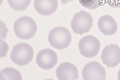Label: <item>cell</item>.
Wrapping results in <instances>:
<instances>
[{"label":"cell","instance_id":"cell-17","mask_svg":"<svg viewBox=\"0 0 120 80\" xmlns=\"http://www.w3.org/2000/svg\"><path fill=\"white\" fill-rule=\"evenodd\" d=\"M118 80H120V68L117 74Z\"/></svg>","mask_w":120,"mask_h":80},{"label":"cell","instance_id":"cell-3","mask_svg":"<svg viewBox=\"0 0 120 80\" xmlns=\"http://www.w3.org/2000/svg\"><path fill=\"white\" fill-rule=\"evenodd\" d=\"M34 55L32 47L27 43L21 42L13 47L10 57L14 63L22 66L26 65L32 61Z\"/></svg>","mask_w":120,"mask_h":80},{"label":"cell","instance_id":"cell-14","mask_svg":"<svg viewBox=\"0 0 120 80\" xmlns=\"http://www.w3.org/2000/svg\"><path fill=\"white\" fill-rule=\"evenodd\" d=\"M82 6L86 8L95 10L104 5L105 0H79Z\"/></svg>","mask_w":120,"mask_h":80},{"label":"cell","instance_id":"cell-4","mask_svg":"<svg viewBox=\"0 0 120 80\" xmlns=\"http://www.w3.org/2000/svg\"><path fill=\"white\" fill-rule=\"evenodd\" d=\"M93 22L90 13L81 10L74 14L70 25L75 34L82 35L90 31L93 26Z\"/></svg>","mask_w":120,"mask_h":80},{"label":"cell","instance_id":"cell-18","mask_svg":"<svg viewBox=\"0 0 120 80\" xmlns=\"http://www.w3.org/2000/svg\"></svg>","mask_w":120,"mask_h":80},{"label":"cell","instance_id":"cell-11","mask_svg":"<svg viewBox=\"0 0 120 80\" xmlns=\"http://www.w3.org/2000/svg\"><path fill=\"white\" fill-rule=\"evenodd\" d=\"M57 0H34V7L39 14L48 16L53 14L58 7Z\"/></svg>","mask_w":120,"mask_h":80},{"label":"cell","instance_id":"cell-15","mask_svg":"<svg viewBox=\"0 0 120 80\" xmlns=\"http://www.w3.org/2000/svg\"><path fill=\"white\" fill-rule=\"evenodd\" d=\"M106 2L112 8H120V0H106Z\"/></svg>","mask_w":120,"mask_h":80},{"label":"cell","instance_id":"cell-9","mask_svg":"<svg viewBox=\"0 0 120 80\" xmlns=\"http://www.w3.org/2000/svg\"><path fill=\"white\" fill-rule=\"evenodd\" d=\"M56 74L58 80H77L78 70L73 64L66 61L61 63L56 69Z\"/></svg>","mask_w":120,"mask_h":80},{"label":"cell","instance_id":"cell-12","mask_svg":"<svg viewBox=\"0 0 120 80\" xmlns=\"http://www.w3.org/2000/svg\"><path fill=\"white\" fill-rule=\"evenodd\" d=\"M0 72L5 80H22L20 72L15 68L7 67L1 70Z\"/></svg>","mask_w":120,"mask_h":80},{"label":"cell","instance_id":"cell-6","mask_svg":"<svg viewBox=\"0 0 120 80\" xmlns=\"http://www.w3.org/2000/svg\"><path fill=\"white\" fill-rule=\"evenodd\" d=\"M82 76L84 80H105V69L97 61H92L85 65L82 71Z\"/></svg>","mask_w":120,"mask_h":80},{"label":"cell","instance_id":"cell-8","mask_svg":"<svg viewBox=\"0 0 120 80\" xmlns=\"http://www.w3.org/2000/svg\"><path fill=\"white\" fill-rule=\"evenodd\" d=\"M58 60L56 53L50 49H44L40 51L36 57V63L38 66L45 70L53 69Z\"/></svg>","mask_w":120,"mask_h":80},{"label":"cell","instance_id":"cell-16","mask_svg":"<svg viewBox=\"0 0 120 80\" xmlns=\"http://www.w3.org/2000/svg\"><path fill=\"white\" fill-rule=\"evenodd\" d=\"M74 0H60L61 3L64 5L67 4L69 1H73Z\"/></svg>","mask_w":120,"mask_h":80},{"label":"cell","instance_id":"cell-1","mask_svg":"<svg viewBox=\"0 0 120 80\" xmlns=\"http://www.w3.org/2000/svg\"><path fill=\"white\" fill-rule=\"evenodd\" d=\"M14 31L17 37L21 40H29L36 34L38 27L32 18L24 16L19 18L15 22Z\"/></svg>","mask_w":120,"mask_h":80},{"label":"cell","instance_id":"cell-10","mask_svg":"<svg viewBox=\"0 0 120 80\" xmlns=\"http://www.w3.org/2000/svg\"><path fill=\"white\" fill-rule=\"evenodd\" d=\"M100 31L107 36L115 34L118 26L114 18L109 15H104L99 18L97 23Z\"/></svg>","mask_w":120,"mask_h":80},{"label":"cell","instance_id":"cell-5","mask_svg":"<svg viewBox=\"0 0 120 80\" xmlns=\"http://www.w3.org/2000/svg\"><path fill=\"white\" fill-rule=\"evenodd\" d=\"M101 46L100 41L91 35H86L81 38L78 45L80 54L87 58L96 57L99 53Z\"/></svg>","mask_w":120,"mask_h":80},{"label":"cell","instance_id":"cell-7","mask_svg":"<svg viewBox=\"0 0 120 80\" xmlns=\"http://www.w3.org/2000/svg\"><path fill=\"white\" fill-rule=\"evenodd\" d=\"M100 58L108 69H114L120 63V47L117 44L106 45L102 51Z\"/></svg>","mask_w":120,"mask_h":80},{"label":"cell","instance_id":"cell-13","mask_svg":"<svg viewBox=\"0 0 120 80\" xmlns=\"http://www.w3.org/2000/svg\"><path fill=\"white\" fill-rule=\"evenodd\" d=\"M10 7L16 11H22L27 9L31 0H7Z\"/></svg>","mask_w":120,"mask_h":80},{"label":"cell","instance_id":"cell-2","mask_svg":"<svg viewBox=\"0 0 120 80\" xmlns=\"http://www.w3.org/2000/svg\"><path fill=\"white\" fill-rule=\"evenodd\" d=\"M48 40L51 46L58 50H63L69 46L72 35L68 29L63 27H57L51 30Z\"/></svg>","mask_w":120,"mask_h":80}]
</instances>
